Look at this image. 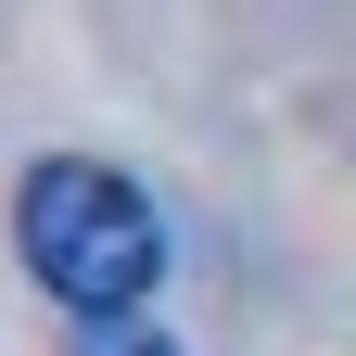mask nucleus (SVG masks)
Segmentation results:
<instances>
[{
	"instance_id": "2",
	"label": "nucleus",
	"mask_w": 356,
	"mask_h": 356,
	"mask_svg": "<svg viewBox=\"0 0 356 356\" xmlns=\"http://www.w3.org/2000/svg\"><path fill=\"white\" fill-rule=\"evenodd\" d=\"M64 356H178V343H165L153 318H76V343H64Z\"/></svg>"
},
{
	"instance_id": "1",
	"label": "nucleus",
	"mask_w": 356,
	"mask_h": 356,
	"mask_svg": "<svg viewBox=\"0 0 356 356\" xmlns=\"http://www.w3.org/2000/svg\"><path fill=\"white\" fill-rule=\"evenodd\" d=\"M13 242H26V280L64 305V318H140L153 280H165V216L127 165H89L51 153L13 191Z\"/></svg>"
}]
</instances>
